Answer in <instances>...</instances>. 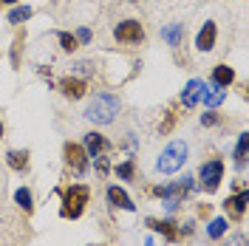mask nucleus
<instances>
[{
    "label": "nucleus",
    "instance_id": "obj_4",
    "mask_svg": "<svg viewBox=\"0 0 249 246\" xmlns=\"http://www.w3.org/2000/svg\"><path fill=\"white\" fill-rule=\"evenodd\" d=\"M198 181H201L204 193H215L218 187H221V181H224V161L221 158H210L207 164H201Z\"/></svg>",
    "mask_w": 249,
    "mask_h": 246
},
{
    "label": "nucleus",
    "instance_id": "obj_18",
    "mask_svg": "<svg viewBox=\"0 0 249 246\" xmlns=\"http://www.w3.org/2000/svg\"><path fill=\"white\" fill-rule=\"evenodd\" d=\"M15 201H17V207L20 210H26V215H31L34 212V204H31V190L29 187H20L15 193Z\"/></svg>",
    "mask_w": 249,
    "mask_h": 246
},
{
    "label": "nucleus",
    "instance_id": "obj_8",
    "mask_svg": "<svg viewBox=\"0 0 249 246\" xmlns=\"http://www.w3.org/2000/svg\"><path fill=\"white\" fill-rule=\"evenodd\" d=\"M215 37H218L215 23L207 20L201 26V31H198V37H196V48H198V51H213V48H215Z\"/></svg>",
    "mask_w": 249,
    "mask_h": 246
},
{
    "label": "nucleus",
    "instance_id": "obj_17",
    "mask_svg": "<svg viewBox=\"0 0 249 246\" xmlns=\"http://www.w3.org/2000/svg\"><path fill=\"white\" fill-rule=\"evenodd\" d=\"M161 37L170 43L173 48L181 43V37H184V23H176V26H167V29H161Z\"/></svg>",
    "mask_w": 249,
    "mask_h": 246
},
{
    "label": "nucleus",
    "instance_id": "obj_26",
    "mask_svg": "<svg viewBox=\"0 0 249 246\" xmlns=\"http://www.w3.org/2000/svg\"><path fill=\"white\" fill-rule=\"evenodd\" d=\"M93 161H96V170H99V173H102V176H105V173H108V167H110L108 156H96V158H93Z\"/></svg>",
    "mask_w": 249,
    "mask_h": 246
},
{
    "label": "nucleus",
    "instance_id": "obj_28",
    "mask_svg": "<svg viewBox=\"0 0 249 246\" xmlns=\"http://www.w3.org/2000/svg\"><path fill=\"white\" fill-rule=\"evenodd\" d=\"M215 122H218L215 113H204V116H201V124H204V127H207V124H215Z\"/></svg>",
    "mask_w": 249,
    "mask_h": 246
},
{
    "label": "nucleus",
    "instance_id": "obj_25",
    "mask_svg": "<svg viewBox=\"0 0 249 246\" xmlns=\"http://www.w3.org/2000/svg\"><path fill=\"white\" fill-rule=\"evenodd\" d=\"M20 46H23V34H17V40H15V48H12V65H20V57H17V54H20Z\"/></svg>",
    "mask_w": 249,
    "mask_h": 246
},
{
    "label": "nucleus",
    "instance_id": "obj_30",
    "mask_svg": "<svg viewBox=\"0 0 249 246\" xmlns=\"http://www.w3.org/2000/svg\"><path fill=\"white\" fill-rule=\"evenodd\" d=\"M0 3H17V0H0Z\"/></svg>",
    "mask_w": 249,
    "mask_h": 246
},
{
    "label": "nucleus",
    "instance_id": "obj_1",
    "mask_svg": "<svg viewBox=\"0 0 249 246\" xmlns=\"http://www.w3.org/2000/svg\"><path fill=\"white\" fill-rule=\"evenodd\" d=\"M116 113H119V99L113 93H96L85 108V116L93 124H110L116 119Z\"/></svg>",
    "mask_w": 249,
    "mask_h": 246
},
{
    "label": "nucleus",
    "instance_id": "obj_10",
    "mask_svg": "<svg viewBox=\"0 0 249 246\" xmlns=\"http://www.w3.org/2000/svg\"><path fill=\"white\" fill-rule=\"evenodd\" d=\"M85 153H88V158H96V156H102L105 150H108V139L102 136V133H85Z\"/></svg>",
    "mask_w": 249,
    "mask_h": 246
},
{
    "label": "nucleus",
    "instance_id": "obj_13",
    "mask_svg": "<svg viewBox=\"0 0 249 246\" xmlns=\"http://www.w3.org/2000/svg\"><path fill=\"white\" fill-rule=\"evenodd\" d=\"M201 96H204V102H207V108H218L227 99V91L221 85H215V82H210V88H204Z\"/></svg>",
    "mask_w": 249,
    "mask_h": 246
},
{
    "label": "nucleus",
    "instance_id": "obj_31",
    "mask_svg": "<svg viewBox=\"0 0 249 246\" xmlns=\"http://www.w3.org/2000/svg\"><path fill=\"white\" fill-rule=\"evenodd\" d=\"M127 3H139V0H127Z\"/></svg>",
    "mask_w": 249,
    "mask_h": 246
},
{
    "label": "nucleus",
    "instance_id": "obj_2",
    "mask_svg": "<svg viewBox=\"0 0 249 246\" xmlns=\"http://www.w3.org/2000/svg\"><path fill=\"white\" fill-rule=\"evenodd\" d=\"M91 198V190L85 184H71L65 193H62V207H60V215L62 218H79L85 212V204Z\"/></svg>",
    "mask_w": 249,
    "mask_h": 246
},
{
    "label": "nucleus",
    "instance_id": "obj_9",
    "mask_svg": "<svg viewBox=\"0 0 249 246\" xmlns=\"http://www.w3.org/2000/svg\"><path fill=\"white\" fill-rule=\"evenodd\" d=\"M60 91H62V96H68V99H82L85 91H88V85L79 77H65V79H60Z\"/></svg>",
    "mask_w": 249,
    "mask_h": 246
},
{
    "label": "nucleus",
    "instance_id": "obj_3",
    "mask_svg": "<svg viewBox=\"0 0 249 246\" xmlns=\"http://www.w3.org/2000/svg\"><path fill=\"white\" fill-rule=\"evenodd\" d=\"M187 161V144L184 141H170L161 156H159V161H156V170L159 173H178V170L184 167Z\"/></svg>",
    "mask_w": 249,
    "mask_h": 246
},
{
    "label": "nucleus",
    "instance_id": "obj_5",
    "mask_svg": "<svg viewBox=\"0 0 249 246\" xmlns=\"http://www.w3.org/2000/svg\"><path fill=\"white\" fill-rule=\"evenodd\" d=\"M65 164L74 170L77 176H82V173L88 170V153H85V147L68 141V144H65Z\"/></svg>",
    "mask_w": 249,
    "mask_h": 246
},
{
    "label": "nucleus",
    "instance_id": "obj_12",
    "mask_svg": "<svg viewBox=\"0 0 249 246\" xmlns=\"http://www.w3.org/2000/svg\"><path fill=\"white\" fill-rule=\"evenodd\" d=\"M108 201L113 204V207H119V210H127V212H133V210H136V204L130 201V195L124 193L122 187H116V184L108 187Z\"/></svg>",
    "mask_w": 249,
    "mask_h": 246
},
{
    "label": "nucleus",
    "instance_id": "obj_6",
    "mask_svg": "<svg viewBox=\"0 0 249 246\" xmlns=\"http://www.w3.org/2000/svg\"><path fill=\"white\" fill-rule=\"evenodd\" d=\"M113 34H116L119 43H142V40H144V29H142L139 20H122V23L113 29Z\"/></svg>",
    "mask_w": 249,
    "mask_h": 246
},
{
    "label": "nucleus",
    "instance_id": "obj_15",
    "mask_svg": "<svg viewBox=\"0 0 249 246\" xmlns=\"http://www.w3.org/2000/svg\"><path fill=\"white\" fill-rule=\"evenodd\" d=\"M147 227L156 229V232H161L167 241H176V238H178V232H176V224H173V221H156V218H150V221H147Z\"/></svg>",
    "mask_w": 249,
    "mask_h": 246
},
{
    "label": "nucleus",
    "instance_id": "obj_23",
    "mask_svg": "<svg viewBox=\"0 0 249 246\" xmlns=\"http://www.w3.org/2000/svg\"><path fill=\"white\" fill-rule=\"evenodd\" d=\"M93 68H96V65L88 62V60H79V62L71 65V71H74V74H82V77H93Z\"/></svg>",
    "mask_w": 249,
    "mask_h": 246
},
{
    "label": "nucleus",
    "instance_id": "obj_14",
    "mask_svg": "<svg viewBox=\"0 0 249 246\" xmlns=\"http://www.w3.org/2000/svg\"><path fill=\"white\" fill-rule=\"evenodd\" d=\"M235 79V71L230 68V65H215L213 68V82L215 85H221V88H230Z\"/></svg>",
    "mask_w": 249,
    "mask_h": 246
},
{
    "label": "nucleus",
    "instance_id": "obj_11",
    "mask_svg": "<svg viewBox=\"0 0 249 246\" xmlns=\"http://www.w3.org/2000/svg\"><path fill=\"white\" fill-rule=\"evenodd\" d=\"M201 91H204V82L201 79H190L181 91V105L184 108H196V102L201 99Z\"/></svg>",
    "mask_w": 249,
    "mask_h": 246
},
{
    "label": "nucleus",
    "instance_id": "obj_19",
    "mask_svg": "<svg viewBox=\"0 0 249 246\" xmlns=\"http://www.w3.org/2000/svg\"><path fill=\"white\" fill-rule=\"evenodd\" d=\"M29 17H31L29 6H17V9H12V12H9V23H12V26H20V23H26Z\"/></svg>",
    "mask_w": 249,
    "mask_h": 246
},
{
    "label": "nucleus",
    "instance_id": "obj_7",
    "mask_svg": "<svg viewBox=\"0 0 249 246\" xmlns=\"http://www.w3.org/2000/svg\"><path fill=\"white\" fill-rule=\"evenodd\" d=\"M247 204H249V195H247V190H244V193L230 195V198L224 201V212L232 218V221H241V218L247 215Z\"/></svg>",
    "mask_w": 249,
    "mask_h": 246
},
{
    "label": "nucleus",
    "instance_id": "obj_16",
    "mask_svg": "<svg viewBox=\"0 0 249 246\" xmlns=\"http://www.w3.org/2000/svg\"><path fill=\"white\" fill-rule=\"evenodd\" d=\"M6 164L12 170H26L29 167V150H9L6 153Z\"/></svg>",
    "mask_w": 249,
    "mask_h": 246
},
{
    "label": "nucleus",
    "instance_id": "obj_29",
    "mask_svg": "<svg viewBox=\"0 0 249 246\" xmlns=\"http://www.w3.org/2000/svg\"><path fill=\"white\" fill-rule=\"evenodd\" d=\"M3 133H6V127H3V122H0V139H3Z\"/></svg>",
    "mask_w": 249,
    "mask_h": 246
},
{
    "label": "nucleus",
    "instance_id": "obj_27",
    "mask_svg": "<svg viewBox=\"0 0 249 246\" xmlns=\"http://www.w3.org/2000/svg\"><path fill=\"white\" fill-rule=\"evenodd\" d=\"M77 43H91V31H88V29H79L77 31Z\"/></svg>",
    "mask_w": 249,
    "mask_h": 246
},
{
    "label": "nucleus",
    "instance_id": "obj_21",
    "mask_svg": "<svg viewBox=\"0 0 249 246\" xmlns=\"http://www.w3.org/2000/svg\"><path fill=\"white\" fill-rule=\"evenodd\" d=\"M235 164H238V167H244V164H247V133H241V136H238V147H235Z\"/></svg>",
    "mask_w": 249,
    "mask_h": 246
},
{
    "label": "nucleus",
    "instance_id": "obj_22",
    "mask_svg": "<svg viewBox=\"0 0 249 246\" xmlns=\"http://www.w3.org/2000/svg\"><path fill=\"white\" fill-rule=\"evenodd\" d=\"M224 232H227V218H213V221H210V229H207V235H210V238H221Z\"/></svg>",
    "mask_w": 249,
    "mask_h": 246
},
{
    "label": "nucleus",
    "instance_id": "obj_20",
    "mask_svg": "<svg viewBox=\"0 0 249 246\" xmlns=\"http://www.w3.org/2000/svg\"><path fill=\"white\" fill-rule=\"evenodd\" d=\"M57 40H60V48H62V51H68V54L79 48L77 37H74V34H68V31H60V34H57Z\"/></svg>",
    "mask_w": 249,
    "mask_h": 246
},
{
    "label": "nucleus",
    "instance_id": "obj_24",
    "mask_svg": "<svg viewBox=\"0 0 249 246\" xmlns=\"http://www.w3.org/2000/svg\"><path fill=\"white\" fill-rule=\"evenodd\" d=\"M116 176H119V178H124V181H130V178H133V161H130V158H127V161H122V164L116 167Z\"/></svg>",
    "mask_w": 249,
    "mask_h": 246
}]
</instances>
